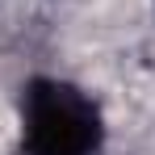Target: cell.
<instances>
[{"label":"cell","mask_w":155,"mask_h":155,"mask_svg":"<svg viewBox=\"0 0 155 155\" xmlns=\"http://www.w3.org/2000/svg\"><path fill=\"white\" fill-rule=\"evenodd\" d=\"M21 155H101V109L63 80H34L21 101Z\"/></svg>","instance_id":"1"}]
</instances>
